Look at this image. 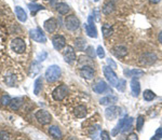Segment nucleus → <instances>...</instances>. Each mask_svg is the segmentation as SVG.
I'll list each match as a JSON object with an SVG mask.
<instances>
[{
  "label": "nucleus",
  "mask_w": 162,
  "mask_h": 140,
  "mask_svg": "<svg viewBox=\"0 0 162 140\" xmlns=\"http://www.w3.org/2000/svg\"><path fill=\"white\" fill-rule=\"evenodd\" d=\"M87 55L89 56V57H91L92 59H94V57L97 55L96 54V51H95L94 48H93V46H88L87 48Z\"/></svg>",
  "instance_id": "nucleus-36"
},
{
  "label": "nucleus",
  "mask_w": 162,
  "mask_h": 140,
  "mask_svg": "<svg viewBox=\"0 0 162 140\" xmlns=\"http://www.w3.org/2000/svg\"><path fill=\"white\" fill-rule=\"evenodd\" d=\"M44 77H46L48 82H50V83L55 82V81H57L60 77V68L56 65L49 66L48 69L46 70Z\"/></svg>",
  "instance_id": "nucleus-1"
},
{
  "label": "nucleus",
  "mask_w": 162,
  "mask_h": 140,
  "mask_svg": "<svg viewBox=\"0 0 162 140\" xmlns=\"http://www.w3.org/2000/svg\"><path fill=\"white\" fill-rule=\"evenodd\" d=\"M22 106V99L21 98H14L11 100V102H10V107H11V109L12 110H19V107Z\"/></svg>",
  "instance_id": "nucleus-30"
},
{
  "label": "nucleus",
  "mask_w": 162,
  "mask_h": 140,
  "mask_svg": "<svg viewBox=\"0 0 162 140\" xmlns=\"http://www.w3.org/2000/svg\"><path fill=\"white\" fill-rule=\"evenodd\" d=\"M0 139L1 140H5V139H10V135L5 131L0 132Z\"/></svg>",
  "instance_id": "nucleus-42"
},
{
  "label": "nucleus",
  "mask_w": 162,
  "mask_h": 140,
  "mask_svg": "<svg viewBox=\"0 0 162 140\" xmlns=\"http://www.w3.org/2000/svg\"><path fill=\"white\" fill-rule=\"evenodd\" d=\"M133 122H134L133 118H126V121H124L123 127L121 129V133L126 134L128 132H130L132 129V127H133Z\"/></svg>",
  "instance_id": "nucleus-20"
},
{
  "label": "nucleus",
  "mask_w": 162,
  "mask_h": 140,
  "mask_svg": "<svg viewBox=\"0 0 162 140\" xmlns=\"http://www.w3.org/2000/svg\"><path fill=\"white\" fill-rule=\"evenodd\" d=\"M93 91L97 94H103V93L108 91V85L106 84L105 81H98L96 84L93 86Z\"/></svg>",
  "instance_id": "nucleus-16"
},
{
  "label": "nucleus",
  "mask_w": 162,
  "mask_h": 140,
  "mask_svg": "<svg viewBox=\"0 0 162 140\" xmlns=\"http://www.w3.org/2000/svg\"><path fill=\"white\" fill-rule=\"evenodd\" d=\"M161 138H162V127H160V128H158V129H157L155 137L151 138V140H153V139H161Z\"/></svg>",
  "instance_id": "nucleus-41"
},
{
  "label": "nucleus",
  "mask_w": 162,
  "mask_h": 140,
  "mask_svg": "<svg viewBox=\"0 0 162 140\" xmlns=\"http://www.w3.org/2000/svg\"><path fill=\"white\" fill-rule=\"evenodd\" d=\"M75 46L78 51H84L85 46H87V41L83 38H77L75 40Z\"/></svg>",
  "instance_id": "nucleus-26"
},
{
  "label": "nucleus",
  "mask_w": 162,
  "mask_h": 140,
  "mask_svg": "<svg viewBox=\"0 0 162 140\" xmlns=\"http://www.w3.org/2000/svg\"><path fill=\"white\" fill-rule=\"evenodd\" d=\"M39 70H40V66H39V64L37 63V62H35V63H33L32 65V69H30V75H36L37 73L39 72Z\"/></svg>",
  "instance_id": "nucleus-34"
},
{
  "label": "nucleus",
  "mask_w": 162,
  "mask_h": 140,
  "mask_svg": "<svg viewBox=\"0 0 162 140\" xmlns=\"http://www.w3.org/2000/svg\"><path fill=\"white\" fill-rule=\"evenodd\" d=\"M74 113H75L76 118H82L87 115V108L84 106H78L74 110Z\"/></svg>",
  "instance_id": "nucleus-23"
},
{
  "label": "nucleus",
  "mask_w": 162,
  "mask_h": 140,
  "mask_svg": "<svg viewBox=\"0 0 162 140\" xmlns=\"http://www.w3.org/2000/svg\"><path fill=\"white\" fill-rule=\"evenodd\" d=\"M118 100V97L115 96V95H108V96L103 97L101 100H99V104L102 106H110V105H114L115 102H117Z\"/></svg>",
  "instance_id": "nucleus-17"
},
{
  "label": "nucleus",
  "mask_w": 162,
  "mask_h": 140,
  "mask_svg": "<svg viewBox=\"0 0 162 140\" xmlns=\"http://www.w3.org/2000/svg\"><path fill=\"white\" fill-rule=\"evenodd\" d=\"M121 109L116 106H110L105 110V116L107 120H114L120 114Z\"/></svg>",
  "instance_id": "nucleus-13"
},
{
  "label": "nucleus",
  "mask_w": 162,
  "mask_h": 140,
  "mask_svg": "<svg viewBox=\"0 0 162 140\" xmlns=\"http://www.w3.org/2000/svg\"><path fill=\"white\" fill-rule=\"evenodd\" d=\"M101 139L103 140H110V135H109V133L107 131H103L101 132Z\"/></svg>",
  "instance_id": "nucleus-40"
},
{
  "label": "nucleus",
  "mask_w": 162,
  "mask_h": 140,
  "mask_svg": "<svg viewBox=\"0 0 162 140\" xmlns=\"http://www.w3.org/2000/svg\"><path fill=\"white\" fill-rule=\"evenodd\" d=\"M29 34H30V37H32V39L34 41L39 42V43H46L47 42L46 36H44V34L42 32V30L40 28L32 29L29 32Z\"/></svg>",
  "instance_id": "nucleus-8"
},
{
  "label": "nucleus",
  "mask_w": 162,
  "mask_h": 140,
  "mask_svg": "<svg viewBox=\"0 0 162 140\" xmlns=\"http://www.w3.org/2000/svg\"><path fill=\"white\" fill-rule=\"evenodd\" d=\"M80 77H82L85 80H91L94 77V69L91 66H83L79 70Z\"/></svg>",
  "instance_id": "nucleus-11"
},
{
  "label": "nucleus",
  "mask_w": 162,
  "mask_h": 140,
  "mask_svg": "<svg viewBox=\"0 0 162 140\" xmlns=\"http://www.w3.org/2000/svg\"><path fill=\"white\" fill-rule=\"evenodd\" d=\"M68 94V87L67 85L62 84L60 86L55 87L53 92H52V97H53L54 100L56 102H62Z\"/></svg>",
  "instance_id": "nucleus-3"
},
{
  "label": "nucleus",
  "mask_w": 162,
  "mask_h": 140,
  "mask_svg": "<svg viewBox=\"0 0 162 140\" xmlns=\"http://www.w3.org/2000/svg\"><path fill=\"white\" fill-rule=\"evenodd\" d=\"M5 82H7L8 84L10 85V86H14V84H15V78H14V75H10V77L5 78Z\"/></svg>",
  "instance_id": "nucleus-38"
},
{
  "label": "nucleus",
  "mask_w": 162,
  "mask_h": 140,
  "mask_svg": "<svg viewBox=\"0 0 162 140\" xmlns=\"http://www.w3.org/2000/svg\"><path fill=\"white\" fill-rule=\"evenodd\" d=\"M124 75L126 77H142L144 75V71L140 69H132V70H124Z\"/></svg>",
  "instance_id": "nucleus-25"
},
{
  "label": "nucleus",
  "mask_w": 162,
  "mask_h": 140,
  "mask_svg": "<svg viewBox=\"0 0 162 140\" xmlns=\"http://www.w3.org/2000/svg\"><path fill=\"white\" fill-rule=\"evenodd\" d=\"M47 56H48L47 52H43V53L40 54V55L38 56V61H39V62H43L44 59H46V58H47Z\"/></svg>",
  "instance_id": "nucleus-43"
},
{
  "label": "nucleus",
  "mask_w": 162,
  "mask_h": 140,
  "mask_svg": "<svg viewBox=\"0 0 162 140\" xmlns=\"http://www.w3.org/2000/svg\"><path fill=\"white\" fill-rule=\"evenodd\" d=\"M63 56H64V59H65L68 64H73L74 62L76 61V52L73 46H70V45L66 46L65 50L63 51Z\"/></svg>",
  "instance_id": "nucleus-9"
},
{
  "label": "nucleus",
  "mask_w": 162,
  "mask_h": 140,
  "mask_svg": "<svg viewBox=\"0 0 162 140\" xmlns=\"http://www.w3.org/2000/svg\"><path fill=\"white\" fill-rule=\"evenodd\" d=\"M69 10H70L69 5L65 2H60V3H57V5H56V11L62 15L67 14V13L69 12Z\"/></svg>",
  "instance_id": "nucleus-22"
},
{
  "label": "nucleus",
  "mask_w": 162,
  "mask_h": 140,
  "mask_svg": "<svg viewBox=\"0 0 162 140\" xmlns=\"http://www.w3.org/2000/svg\"><path fill=\"white\" fill-rule=\"evenodd\" d=\"M52 44H53L55 50L60 51V50H62L63 48H65V45H66L65 37L60 36V35H56V36H54L53 39H52Z\"/></svg>",
  "instance_id": "nucleus-12"
},
{
  "label": "nucleus",
  "mask_w": 162,
  "mask_h": 140,
  "mask_svg": "<svg viewBox=\"0 0 162 140\" xmlns=\"http://www.w3.org/2000/svg\"><path fill=\"white\" fill-rule=\"evenodd\" d=\"M128 139L129 140H137L138 137H137L136 134H130V135L128 136Z\"/></svg>",
  "instance_id": "nucleus-45"
},
{
  "label": "nucleus",
  "mask_w": 162,
  "mask_h": 140,
  "mask_svg": "<svg viewBox=\"0 0 162 140\" xmlns=\"http://www.w3.org/2000/svg\"><path fill=\"white\" fill-rule=\"evenodd\" d=\"M102 32L104 38H108V37H110L111 35L114 34V29L109 24H104L102 26Z\"/></svg>",
  "instance_id": "nucleus-27"
},
{
  "label": "nucleus",
  "mask_w": 162,
  "mask_h": 140,
  "mask_svg": "<svg viewBox=\"0 0 162 140\" xmlns=\"http://www.w3.org/2000/svg\"><path fill=\"white\" fill-rule=\"evenodd\" d=\"M43 27L47 32L52 34V32H55V29L57 28V21L55 18H49L47 19L43 24Z\"/></svg>",
  "instance_id": "nucleus-15"
},
{
  "label": "nucleus",
  "mask_w": 162,
  "mask_h": 140,
  "mask_svg": "<svg viewBox=\"0 0 162 140\" xmlns=\"http://www.w3.org/2000/svg\"><path fill=\"white\" fill-rule=\"evenodd\" d=\"M65 26H66V28H67L68 30H71V32H75V30H77V29L79 28V26H80V22H79V19H78V17L75 16V15H73V14L66 16Z\"/></svg>",
  "instance_id": "nucleus-4"
},
{
  "label": "nucleus",
  "mask_w": 162,
  "mask_h": 140,
  "mask_svg": "<svg viewBox=\"0 0 162 140\" xmlns=\"http://www.w3.org/2000/svg\"><path fill=\"white\" fill-rule=\"evenodd\" d=\"M36 118L38 120V122L40 124L47 125V124H50V122L52 120V116L46 110H39V111L36 112Z\"/></svg>",
  "instance_id": "nucleus-7"
},
{
  "label": "nucleus",
  "mask_w": 162,
  "mask_h": 140,
  "mask_svg": "<svg viewBox=\"0 0 162 140\" xmlns=\"http://www.w3.org/2000/svg\"><path fill=\"white\" fill-rule=\"evenodd\" d=\"M30 1H37V0H30Z\"/></svg>",
  "instance_id": "nucleus-49"
},
{
  "label": "nucleus",
  "mask_w": 162,
  "mask_h": 140,
  "mask_svg": "<svg viewBox=\"0 0 162 140\" xmlns=\"http://www.w3.org/2000/svg\"><path fill=\"white\" fill-rule=\"evenodd\" d=\"M150 2L153 3V5H156V3H159L160 2V0H149Z\"/></svg>",
  "instance_id": "nucleus-47"
},
{
  "label": "nucleus",
  "mask_w": 162,
  "mask_h": 140,
  "mask_svg": "<svg viewBox=\"0 0 162 140\" xmlns=\"http://www.w3.org/2000/svg\"><path fill=\"white\" fill-rule=\"evenodd\" d=\"M126 80H123V79L119 80L118 84H117V88H118L119 92H124V89H126Z\"/></svg>",
  "instance_id": "nucleus-37"
},
{
  "label": "nucleus",
  "mask_w": 162,
  "mask_h": 140,
  "mask_svg": "<svg viewBox=\"0 0 162 140\" xmlns=\"http://www.w3.org/2000/svg\"><path fill=\"white\" fill-rule=\"evenodd\" d=\"M107 63H108V65L110 66L112 69H114V68H117V64L115 63L112 59H110V58H108V59H107Z\"/></svg>",
  "instance_id": "nucleus-44"
},
{
  "label": "nucleus",
  "mask_w": 162,
  "mask_h": 140,
  "mask_svg": "<svg viewBox=\"0 0 162 140\" xmlns=\"http://www.w3.org/2000/svg\"><path fill=\"white\" fill-rule=\"evenodd\" d=\"M143 97L146 102H151V100H153L156 98V94L153 91H150V89H146L143 94Z\"/></svg>",
  "instance_id": "nucleus-31"
},
{
  "label": "nucleus",
  "mask_w": 162,
  "mask_h": 140,
  "mask_svg": "<svg viewBox=\"0 0 162 140\" xmlns=\"http://www.w3.org/2000/svg\"><path fill=\"white\" fill-rule=\"evenodd\" d=\"M115 9H116V5H115V2L112 1V0H110V1H107V2L104 5V7H103V13L108 15V14H110V13L114 12Z\"/></svg>",
  "instance_id": "nucleus-19"
},
{
  "label": "nucleus",
  "mask_w": 162,
  "mask_h": 140,
  "mask_svg": "<svg viewBox=\"0 0 162 140\" xmlns=\"http://www.w3.org/2000/svg\"><path fill=\"white\" fill-rule=\"evenodd\" d=\"M28 9L30 10V12H32V14H36L38 11H40V10H43V7L40 5H35V3H29L28 5Z\"/></svg>",
  "instance_id": "nucleus-32"
},
{
  "label": "nucleus",
  "mask_w": 162,
  "mask_h": 140,
  "mask_svg": "<svg viewBox=\"0 0 162 140\" xmlns=\"http://www.w3.org/2000/svg\"><path fill=\"white\" fill-rule=\"evenodd\" d=\"M94 1H96V2H97V1H99V0H94Z\"/></svg>",
  "instance_id": "nucleus-50"
},
{
  "label": "nucleus",
  "mask_w": 162,
  "mask_h": 140,
  "mask_svg": "<svg viewBox=\"0 0 162 140\" xmlns=\"http://www.w3.org/2000/svg\"><path fill=\"white\" fill-rule=\"evenodd\" d=\"M144 122H145L144 116L143 115L138 116L137 120H136V128H137V131H142V128H143V125H144Z\"/></svg>",
  "instance_id": "nucleus-35"
},
{
  "label": "nucleus",
  "mask_w": 162,
  "mask_h": 140,
  "mask_svg": "<svg viewBox=\"0 0 162 140\" xmlns=\"http://www.w3.org/2000/svg\"><path fill=\"white\" fill-rule=\"evenodd\" d=\"M58 0H50V2H51V5H55V2H57Z\"/></svg>",
  "instance_id": "nucleus-48"
},
{
  "label": "nucleus",
  "mask_w": 162,
  "mask_h": 140,
  "mask_svg": "<svg viewBox=\"0 0 162 140\" xmlns=\"http://www.w3.org/2000/svg\"><path fill=\"white\" fill-rule=\"evenodd\" d=\"M84 28L87 35L91 38H97V30L96 27L94 25V17L92 15H90L89 19H88V24H84Z\"/></svg>",
  "instance_id": "nucleus-6"
},
{
  "label": "nucleus",
  "mask_w": 162,
  "mask_h": 140,
  "mask_svg": "<svg viewBox=\"0 0 162 140\" xmlns=\"http://www.w3.org/2000/svg\"><path fill=\"white\" fill-rule=\"evenodd\" d=\"M11 100H12V99H11V97H10L9 95H2L1 98H0V102H1L2 106H10Z\"/></svg>",
  "instance_id": "nucleus-33"
},
{
  "label": "nucleus",
  "mask_w": 162,
  "mask_h": 140,
  "mask_svg": "<svg viewBox=\"0 0 162 140\" xmlns=\"http://www.w3.org/2000/svg\"><path fill=\"white\" fill-rule=\"evenodd\" d=\"M11 48L12 51H14L15 53L22 54L25 52V48H26V44L25 41L21 38H15L11 41Z\"/></svg>",
  "instance_id": "nucleus-5"
},
{
  "label": "nucleus",
  "mask_w": 162,
  "mask_h": 140,
  "mask_svg": "<svg viewBox=\"0 0 162 140\" xmlns=\"http://www.w3.org/2000/svg\"><path fill=\"white\" fill-rule=\"evenodd\" d=\"M15 15H16V17L19 18V22H22V23L26 22L27 14L24 11V9H22L21 7H15Z\"/></svg>",
  "instance_id": "nucleus-21"
},
{
  "label": "nucleus",
  "mask_w": 162,
  "mask_h": 140,
  "mask_svg": "<svg viewBox=\"0 0 162 140\" xmlns=\"http://www.w3.org/2000/svg\"><path fill=\"white\" fill-rule=\"evenodd\" d=\"M49 134L55 139H60L62 138V133L57 126H50L49 127Z\"/></svg>",
  "instance_id": "nucleus-24"
},
{
  "label": "nucleus",
  "mask_w": 162,
  "mask_h": 140,
  "mask_svg": "<svg viewBox=\"0 0 162 140\" xmlns=\"http://www.w3.org/2000/svg\"><path fill=\"white\" fill-rule=\"evenodd\" d=\"M103 71H104V75H105V77H106L107 81L109 82V84H110L111 86H117L119 80H118V77H117L116 72L114 71V69L111 67H109V66H104V67H103Z\"/></svg>",
  "instance_id": "nucleus-2"
},
{
  "label": "nucleus",
  "mask_w": 162,
  "mask_h": 140,
  "mask_svg": "<svg viewBox=\"0 0 162 140\" xmlns=\"http://www.w3.org/2000/svg\"><path fill=\"white\" fill-rule=\"evenodd\" d=\"M131 89H132V95L134 97H137L140 93V84L136 78H133L131 81Z\"/></svg>",
  "instance_id": "nucleus-18"
},
{
  "label": "nucleus",
  "mask_w": 162,
  "mask_h": 140,
  "mask_svg": "<svg viewBox=\"0 0 162 140\" xmlns=\"http://www.w3.org/2000/svg\"><path fill=\"white\" fill-rule=\"evenodd\" d=\"M124 121H126V118H120L118 122V124H117L116 127L112 129V132H111V136H117L119 133L121 132V129H122V127H123V124H124Z\"/></svg>",
  "instance_id": "nucleus-29"
},
{
  "label": "nucleus",
  "mask_w": 162,
  "mask_h": 140,
  "mask_svg": "<svg viewBox=\"0 0 162 140\" xmlns=\"http://www.w3.org/2000/svg\"><path fill=\"white\" fill-rule=\"evenodd\" d=\"M157 61V56L153 53H145L140 57V64L143 66L153 65Z\"/></svg>",
  "instance_id": "nucleus-10"
},
{
  "label": "nucleus",
  "mask_w": 162,
  "mask_h": 140,
  "mask_svg": "<svg viewBox=\"0 0 162 140\" xmlns=\"http://www.w3.org/2000/svg\"><path fill=\"white\" fill-rule=\"evenodd\" d=\"M112 54H114L116 57L118 58H122V57H126L128 55V48L123 45H116L112 48L111 50Z\"/></svg>",
  "instance_id": "nucleus-14"
},
{
  "label": "nucleus",
  "mask_w": 162,
  "mask_h": 140,
  "mask_svg": "<svg viewBox=\"0 0 162 140\" xmlns=\"http://www.w3.org/2000/svg\"><path fill=\"white\" fill-rule=\"evenodd\" d=\"M158 40H159L160 43H162V32L159 34V36H158Z\"/></svg>",
  "instance_id": "nucleus-46"
},
{
  "label": "nucleus",
  "mask_w": 162,
  "mask_h": 140,
  "mask_svg": "<svg viewBox=\"0 0 162 140\" xmlns=\"http://www.w3.org/2000/svg\"><path fill=\"white\" fill-rule=\"evenodd\" d=\"M41 89H42V79L41 78H38V79H36V81L34 83V94L38 96L40 94V92H41Z\"/></svg>",
  "instance_id": "nucleus-28"
},
{
  "label": "nucleus",
  "mask_w": 162,
  "mask_h": 140,
  "mask_svg": "<svg viewBox=\"0 0 162 140\" xmlns=\"http://www.w3.org/2000/svg\"><path fill=\"white\" fill-rule=\"evenodd\" d=\"M96 54H97V56H98L99 58H104V57H105V51H104V48H103L101 45H99L98 48H97Z\"/></svg>",
  "instance_id": "nucleus-39"
}]
</instances>
